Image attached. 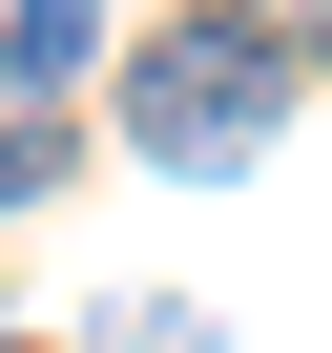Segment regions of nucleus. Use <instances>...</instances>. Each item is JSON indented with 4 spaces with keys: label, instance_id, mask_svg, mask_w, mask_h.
I'll use <instances>...</instances> for the list:
<instances>
[{
    "label": "nucleus",
    "instance_id": "1",
    "mask_svg": "<svg viewBox=\"0 0 332 353\" xmlns=\"http://www.w3.org/2000/svg\"><path fill=\"white\" fill-rule=\"evenodd\" d=\"M291 83H311V63H270V42H229V21H166V42L125 63V145L166 166V188H229V166H270Z\"/></svg>",
    "mask_w": 332,
    "mask_h": 353
},
{
    "label": "nucleus",
    "instance_id": "2",
    "mask_svg": "<svg viewBox=\"0 0 332 353\" xmlns=\"http://www.w3.org/2000/svg\"><path fill=\"white\" fill-rule=\"evenodd\" d=\"M104 63V0H0V83H83Z\"/></svg>",
    "mask_w": 332,
    "mask_h": 353
},
{
    "label": "nucleus",
    "instance_id": "3",
    "mask_svg": "<svg viewBox=\"0 0 332 353\" xmlns=\"http://www.w3.org/2000/svg\"><path fill=\"white\" fill-rule=\"evenodd\" d=\"M83 166V125H63V83H0V208H42Z\"/></svg>",
    "mask_w": 332,
    "mask_h": 353
},
{
    "label": "nucleus",
    "instance_id": "4",
    "mask_svg": "<svg viewBox=\"0 0 332 353\" xmlns=\"http://www.w3.org/2000/svg\"><path fill=\"white\" fill-rule=\"evenodd\" d=\"M187 21H229V42H270V63H332V0H187Z\"/></svg>",
    "mask_w": 332,
    "mask_h": 353
}]
</instances>
